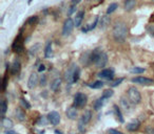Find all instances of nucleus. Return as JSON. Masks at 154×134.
I'll use <instances>...</instances> for the list:
<instances>
[{
    "instance_id": "obj_34",
    "label": "nucleus",
    "mask_w": 154,
    "mask_h": 134,
    "mask_svg": "<svg viewBox=\"0 0 154 134\" xmlns=\"http://www.w3.org/2000/svg\"><path fill=\"white\" fill-rule=\"evenodd\" d=\"M123 78H120V79L116 80V81H114V82L111 83V86H112V87H116V86H118L119 84H120V83L123 82Z\"/></svg>"
},
{
    "instance_id": "obj_33",
    "label": "nucleus",
    "mask_w": 154,
    "mask_h": 134,
    "mask_svg": "<svg viewBox=\"0 0 154 134\" xmlns=\"http://www.w3.org/2000/svg\"><path fill=\"white\" fill-rule=\"evenodd\" d=\"M37 21H38V17H37V16H33V17L29 18L28 23L29 24H36L37 23Z\"/></svg>"
},
{
    "instance_id": "obj_10",
    "label": "nucleus",
    "mask_w": 154,
    "mask_h": 134,
    "mask_svg": "<svg viewBox=\"0 0 154 134\" xmlns=\"http://www.w3.org/2000/svg\"><path fill=\"white\" fill-rule=\"evenodd\" d=\"M38 84V76L37 73H32L28 81V87L30 89H34Z\"/></svg>"
},
{
    "instance_id": "obj_27",
    "label": "nucleus",
    "mask_w": 154,
    "mask_h": 134,
    "mask_svg": "<svg viewBox=\"0 0 154 134\" xmlns=\"http://www.w3.org/2000/svg\"><path fill=\"white\" fill-rule=\"evenodd\" d=\"M114 110H115L116 116H117L118 120L120 122V123H123V122H125V120H123V114H121V112H120V110H119V108L116 106V105L114 106Z\"/></svg>"
},
{
    "instance_id": "obj_11",
    "label": "nucleus",
    "mask_w": 154,
    "mask_h": 134,
    "mask_svg": "<svg viewBox=\"0 0 154 134\" xmlns=\"http://www.w3.org/2000/svg\"><path fill=\"white\" fill-rule=\"evenodd\" d=\"M75 68H76V66L73 64V65H71V67L68 69V71H67V75H66V80H67V82L69 83V85H72V84H73V76H74Z\"/></svg>"
},
{
    "instance_id": "obj_16",
    "label": "nucleus",
    "mask_w": 154,
    "mask_h": 134,
    "mask_svg": "<svg viewBox=\"0 0 154 134\" xmlns=\"http://www.w3.org/2000/svg\"><path fill=\"white\" fill-rule=\"evenodd\" d=\"M110 22H111V20H110V17H109L108 15L102 16L100 21H99V26H100L102 29H106L110 25Z\"/></svg>"
},
{
    "instance_id": "obj_4",
    "label": "nucleus",
    "mask_w": 154,
    "mask_h": 134,
    "mask_svg": "<svg viewBox=\"0 0 154 134\" xmlns=\"http://www.w3.org/2000/svg\"><path fill=\"white\" fill-rule=\"evenodd\" d=\"M74 26H75V22L72 18H68L67 20L64 21L63 23V27H62V35L64 37H67L69 35L72 34V31L74 29Z\"/></svg>"
},
{
    "instance_id": "obj_8",
    "label": "nucleus",
    "mask_w": 154,
    "mask_h": 134,
    "mask_svg": "<svg viewBox=\"0 0 154 134\" xmlns=\"http://www.w3.org/2000/svg\"><path fill=\"white\" fill-rule=\"evenodd\" d=\"M98 76L104 80H108V81H110V80H112L113 76H114V70H113L112 68L102 69V71L98 73Z\"/></svg>"
},
{
    "instance_id": "obj_2",
    "label": "nucleus",
    "mask_w": 154,
    "mask_h": 134,
    "mask_svg": "<svg viewBox=\"0 0 154 134\" xmlns=\"http://www.w3.org/2000/svg\"><path fill=\"white\" fill-rule=\"evenodd\" d=\"M127 95H128L129 102L132 105H138L140 103V101H141L140 92L135 87H130L129 89H128V91H127Z\"/></svg>"
},
{
    "instance_id": "obj_21",
    "label": "nucleus",
    "mask_w": 154,
    "mask_h": 134,
    "mask_svg": "<svg viewBox=\"0 0 154 134\" xmlns=\"http://www.w3.org/2000/svg\"><path fill=\"white\" fill-rule=\"evenodd\" d=\"M52 42H48L46 45V48H44V57L46 58H51L53 52H52Z\"/></svg>"
},
{
    "instance_id": "obj_3",
    "label": "nucleus",
    "mask_w": 154,
    "mask_h": 134,
    "mask_svg": "<svg viewBox=\"0 0 154 134\" xmlns=\"http://www.w3.org/2000/svg\"><path fill=\"white\" fill-rule=\"evenodd\" d=\"M87 101H88V97L84 93L78 92L75 94V96H74L73 106H75L76 108H82V107L86 106Z\"/></svg>"
},
{
    "instance_id": "obj_30",
    "label": "nucleus",
    "mask_w": 154,
    "mask_h": 134,
    "mask_svg": "<svg viewBox=\"0 0 154 134\" xmlns=\"http://www.w3.org/2000/svg\"><path fill=\"white\" fill-rule=\"evenodd\" d=\"M79 76H80V69H79L76 66V68H75V71H74V76H73V83L78 82V80H79Z\"/></svg>"
},
{
    "instance_id": "obj_31",
    "label": "nucleus",
    "mask_w": 154,
    "mask_h": 134,
    "mask_svg": "<svg viewBox=\"0 0 154 134\" xmlns=\"http://www.w3.org/2000/svg\"><path fill=\"white\" fill-rule=\"evenodd\" d=\"M145 71H146V69L143 68V67H133V68H131L132 73H144Z\"/></svg>"
},
{
    "instance_id": "obj_24",
    "label": "nucleus",
    "mask_w": 154,
    "mask_h": 134,
    "mask_svg": "<svg viewBox=\"0 0 154 134\" xmlns=\"http://www.w3.org/2000/svg\"><path fill=\"white\" fill-rule=\"evenodd\" d=\"M88 86L90 87V88H93V89H100L104 86V82L102 81H95L94 83L88 84Z\"/></svg>"
},
{
    "instance_id": "obj_13",
    "label": "nucleus",
    "mask_w": 154,
    "mask_h": 134,
    "mask_svg": "<svg viewBox=\"0 0 154 134\" xmlns=\"http://www.w3.org/2000/svg\"><path fill=\"white\" fill-rule=\"evenodd\" d=\"M61 79L60 78H56V79H54L51 82V84H50V89L52 90V91H57V90L59 89V87L61 86Z\"/></svg>"
},
{
    "instance_id": "obj_45",
    "label": "nucleus",
    "mask_w": 154,
    "mask_h": 134,
    "mask_svg": "<svg viewBox=\"0 0 154 134\" xmlns=\"http://www.w3.org/2000/svg\"><path fill=\"white\" fill-rule=\"evenodd\" d=\"M7 88V76H4L3 79V90Z\"/></svg>"
},
{
    "instance_id": "obj_20",
    "label": "nucleus",
    "mask_w": 154,
    "mask_h": 134,
    "mask_svg": "<svg viewBox=\"0 0 154 134\" xmlns=\"http://www.w3.org/2000/svg\"><path fill=\"white\" fill-rule=\"evenodd\" d=\"M104 102H105V99H104L102 96L95 101L94 104H93V108H94V110L95 111L100 110V109H102V107L104 106Z\"/></svg>"
},
{
    "instance_id": "obj_17",
    "label": "nucleus",
    "mask_w": 154,
    "mask_h": 134,
    "mask_svg": "<svg viewBox=\"0 0 154 134\" xmlns=\"http://www.w3.org/2000/svg\"><path fill=\"white\" fill-rule=\"evenodd\" d=\"M84 10H79V12L76 14V17H75V19H74V22H75V26H76V27L80 26L81 22H82V20H84Z\"/></svg>"
},
{
    "instance_id": "obj_19",
    "label": "nucleus",
    "mask_w": 154,
    "mask_h": 134,
    "mask_svg": "<svg viewBox=\"0 0 154 134\" xmlns=\"http://www.w3.org/2000/svg\"><path fill=\"white\" fill-rule=\"evenodd\" d=\"M91 120H92V112L90 110H87L86 112H84L82 115H81V117H80V120L81 122H84V124L87 125L88 123H90L91 122Z\"/></svg>"
},
{
    "instance_id": "obj_14",
    "label": "nucleus",
    "mask_w": 154,
    "mask_h": 134,
    "mask_svg": "<svg viewBox=\"0 0 154 134\" xmlns=\"http://www.w3.org/2000/svg\"><path fill=\"white\" fill-rule=\"evenodd\" d=\"M136 5V0H125L123 2V8L127 12H131Z\"/></svg>"
},
{
    "instance_id": "obj_35",
    "label": "nucleus",
    "mask_w": 154,
    "mask_h": 134,
    "mask_svg": "<svg viewBox=\"0 0 154 134\" xmlns=\"http://www.w3.org/2000/svg\"><path fill=\"white\" fill-rule=\"evenodd\" d=\"M75 10H76V5H74V4H71L70 8H69V12H68V15H69V16H71V15H72L74 12H75Z\"/></svg>"
},
{
    "instance_id": "obj_5",
    "label": "nucleus",
    "mask_w": 154,
    "mask_h": 134,
    "mask_svg": "<svg viewBox=\"0 0 154 134\" xmlns=\"http://www.w3.org/2000/svg\"><path fill=\"white\" fill-rule=\"evenodd\" d=\"M131 81H132V83L139 84V85H145V86H149V85H153L154 84L153 80L146 78V76H136V78H133Z\"/></svg>"
},
{
    "instance_id": "obj_41",
    "label": "nucleus",
    "mask_w": 154,
    "mask_h": 134,
    "mask_svg": "<svg viewBox=\"0 0 154 134\" xmlns=\"http://www.w3.org/2000/svg\"><path fill=\"white\" fill-rule=\"evenodd\" d=\"M109 134H123V133H121L120 131H117V130H114V129H111V130L109 131Z\"/></svg>"
},
{
    "instance_id": "obj_15",
    "label": "nucleus",
    "mask_w": 154,
    "mask_h": 134,
    "mask_svg": "<svg viewBox=\"0 0 154 134\" xmlns=\"http://www.w3.org/2000/svg\"><path fill=\"white\" fill-rule=\"evenodd\" d=\"M139 122L138 120H133V122H131V123H129V124L127 125V130L130 131V132H135V131H137L138 129H139Z\"/></svg>"
},
{
    "instance_id": "obj_1",
    "label": "nucleus",
    "mask_w": 154,
    "mask_h": 134,
    "mask_svg": "<svg viewBox=\"0 0 154 134\" xmlns=\"http://www.w3.org/2000/svg\"><path fill=\"white\" fill-rule=\"evenodd\" d=\"M113 38L116 42H123L127 38V35H128V27H127V24L125 22H116L113 26Z\"/></svg>"
},
{
    "instance_id": "obj_39",
    "label": "nucleus",
    "mask_w": 154,
    "mask_h": 134,
    "mask_svg": "<svg viewBox=\"0 0 154 134\" xmlns=\"http://www.w3.org/2000/svg\"><path fill=\"white\" fill-rule=\"evenodd\" d=\"M40 85H41V86H46V76H41V79H40Z\"/></svg>"
},
{
    "instance_id": "obj_36",
    "label": "nucleus",
    "mask_w": 154,
    "mask_h": 134,
    "mask_svg": "<svg viewBox=\"0 0 154 134\" xmlns=\"http://www.w3.org/2000/svg\"><path fill=\"white\" fill-rule=\"evenodd\" d=\"M84 126H86V124H84V122H81L80 120H79V122H78V129H79V131H82L84 130Z\"/></svg>"
},
{
    "instance_id": "obj_7",
    "label": "nucleus",
    "mask_w": 154,
    "mask_h": 134,
    "mask_svg": "<svg viewBox=\"0 0 154 134\" xmlns=\"http://www.w3.org/2000/svg\"><path fill=\"white\" fill-rule=\"evenodd\" d=\"M48 120L53 126H56L60 123V114L57 111H51L48 114Z\"/></svg>"
},
{
    "instance_id": "obj_23",
    "label": "nucleus",
    "mask_w": 154,
    "mask_h": 134,
    "mask_svg": "<svg viewBox=\"0 0 154 134\" xmlns=\"http://www.w3.org/2000/svg\"><path fill=\"white\" fill-rule=\"evenodd\" d=\"M15 114H16V117L18 118V120L23 122V120H25V113L23 112L22 109H20V108H17V109L15 110Z\"/></svg>"
},
{
    "instance_id": "obj_28",
    "label": "nucleus",
    "mask_w": 154,
    "mask_h": 134,
    "mask_svg": "<svg viewBox=\"0 0 154 134\" xmlns=\"http://www.w3.org/2000/svg\"><path fill=\"white\" fill-rule=\"evenodd\" d=\"M113 94H114V91H113L112 89H106L105 91H104V93H102V97H104L105 100H107V99H110Z\"/></svg>"
},
{
    "instance_id": "obj_42",
    "label": "nucleus",
    "mask_w": 154,
    "mask_h": 134,
    "mask_svg": "<svg viewBox=\"0 0 154 134\" xmlns=\"http://www.w3.org/2000/svg\"><path fill=\"white\" fill-rule=\"evenodd\" d=\"M148 31H149V33H150L151 35H153L154 36V25H150L149 28H148Z\"/></svg>"
},
{
    "instance_id": "obj_18",
    "label": "nucleus",
    "mask_w": 154,
    "mask_h": 134,
    "mask_svg": "<svg viewBox=\"0 0 154 134\" xmlns=\"http://www.w3.org/2000/svg\"><path fill=\"white\" fill-rule=\"evenodd\" d=\"M20 62L19 61H14V62L12 63V65H11V73L12 75H17L18 72L20 71Z\"/></svg>"
},
{
    "instance_id": "obj_37",
    "label": "nucleus",
    "mask_w": 154,
    "mask_h": 134,
    "mask_svg": "<svg viewBox=\"0 0 154 134\" xmlns=\"http://www.w3.org/2000/svg\"><path fill=\"white\" fill-rule=\"evenodd\" d=\"M39 47V45L37 44V45H35V46H34V47H32L31 49H30V55L31 56H34L36 54V52H37V50H36V49H37V48Z\"/></svg>"
},
{
    "instance_id": "obj_40",
    "label": "nucleus",
    "mask_w": 154,
    "mask_h": 134,
    "mask_svg": "<svg viewBox=\"0 0 154 134\" xmlns=\"http://www.w3.org/2000/svg\"><path fill=\"white\" fill-rule=\"evenodd\" d=\"M146 132H147V134H154V128H152V126H148Z\"/></svg>"
},
{
    "instance_id": "obj_47",
    "label": "nucleus",
    "mask_w": 154,
    "mask_h": 134,
    "mask_svg": "<svg viewBox=\"0 0 154 134\" xmlns=\"http://www.w3.org/2000/svg\"><path fill=\"white\" fill-rule=\"evenodd\" d=\"M152 2H153V3H154V0H152Z\"/></svg>"
},
{
    "instance_id": "obj_46",
    "label": "nucleus",
    "mask_w": 154,
    "mask_h": 134,
    "mask_svg": "<svg viewBox=\"0 0 154 134\" xmlns=\"http://www.w3.org/2000/svg\"><path fill=\"white\" fill-rule=\"evenodd\" d=\"M5 134H17V133L13 130H7V132H5Z\"/></svg>"
},
{
    "instance_id": "obj_44",
    "label": "nucleus",
    "mask_w": 154,
    "mask_h": 134,
    "mask_svg": "<svg viewBox=\"0 0 154 134\" xmlns=\"http://www.w3.org/2000/svg\"><path fill=\"white\" fill-rule=\"evenodd\" d=\"M81 0H72V4H74V5H77V4L80 2Z\"/></svg>"
},
{
    "instance_id": "obj_25",
    "label": "nucleus",
    "mask_w": 154,
    "mask_h": 134,
    "mask_svg": "<svg viewBox=\"0 0 154 134\" xmlns=\"http://www.w3.org/2000/svg\"><path fill=\"white\" fill-rule=\"evenodd\" d=\"M117 8H118V4L115 3V2H114V3H111L108 7V10H107V15H110V14H112V13H114Z\"/></svg>"
},
{
    "instance_id": "obj_22",
    "label": "nucleus",
    "mask_w": 154,
    "mask_h": 134,
    "mask_svg": "<svg viewBox=\"0 0 154 134\" xmlns=\"http://www.w3.org/2000/svg\"><path fill=\"white\" fill-rule=\"evenodd\" d=\"M2 126H3L5 129H10V128H12L14 126V124H13V120H11V118L3 116V118H2Z\"/></svg>"
},
{
    "instance_id": "obj_6",
    "label": "nucleus",
    "mask_w": 154,
    "mask_h": 134,
    "mask_svg": "<svg viewBox=\"0 0 154 134\" xmlns=\"http://www.w3.org/2000/svg\"><path fill=\"white\" fill-rule=\"evenodd\" d=\"M107 63H108V56H107L106 52H102L99 54V56H98V58L96 59L94 64L98 68H102V67H105Z\"/></svg>"
},
{
    "instance_id": "obj_12",
    "label": "nucleus",
    "mask_w": 154,
    "mask_h": 134,
    "mask_svg": "<svg viewBox=\"0 0 154 134\" xmlns=\"http://www.w3.org/2000/svg\"><path fill=\"white\" fill-rule=\"evenodd\" d=\"M66 114H67V116L70 118V120H76L77 117V109L75 106H71L69 107L66 111Z\"/></svg>"
},
{
    "instance_id": "obj_43",
    "label": "nucleus",
    "mask_w": 154,
    "mask_h": 134,
    "mask_svg": "<svg viewBox=\"0 0 154 134\" xmlns=\"http://www.w3.org/2000/svg\"><path fill=\"white\" fill-rule=\"evenodd\" d=\"M44 69H46V67H44V65H43V64H41V65L39 66L38 70H39V71H43V70H44Z\"/></svg>"
},
{
    "instance_id": "obj_26",
    "label": "nucleus",
    "mask_w": 154,
    "mask_h": 134,
    "mask_svg": "<svg viewBox=\"0 0 154 134\" xmlns=\"http://www.w3.org/2000/svg\"><path fill=\"white\" fill-rule=\"evenodd\" d=\"M120 104H121L123 108L126 111H128L130 109V104L131 103L129 102V100H127V99H125V97H121V99H120Z\"/></svg>"
},
{
    "instance_id": "obj_9",
    "label": "nucleus",
    "mask_w": 154,
    "mask_h": 134,
    "mask_svg": "<svg viewBox=\"0 0 154 134\" xmlns=\"http://www.w3.org/2000/svg\"><path fill=\"white\" fill-rule=\"evenodd\" d=\"M12 48H13V50H14L15 52H21L23 50V42H22L21 35H19L17 38H16V40H15L14 43H13Z\"/></svg>"
},
{
    "instance_id": "obj_32",
    "label": "nucleus",
    "mask_w": 154,
    "mask_h": 134,
    "mask_svg": "<svg viewBox=\"0 0 154 134\" xmlns=\"http://www.w3.org/2000/svg\"><path fill=\"white\" fill-rule=\"evenodd\" d=\"M7 101H2V103H1V114L4 115V113L7 112Z\"/></svg>"
},
{
    "instance_id": "obj_38",
    "label": "nucleus",
    "mask_w": 154,
    "mask_h": 134,
    "mask_svg": "<svg viewBox=\"0 0 154 134\" xmlns=\"http://www.w3.org/2000/svg\"><path fill=\"white\" fill-rule=\"evenodd\" d=\"M21 104H22V105H23L27 109H30V108H31V105H30V104H29L28 102L25 100V99H21Z\"/></svg>"
},
{
    "instance_id": "obj_29",
    "label": "nucleus",
    "mask_w": 154,
    "mask_h": 134,
    "mask_svg": "<svg viewBox=\"0 0 154 134\" xmlns=\"http://www.w3.org/2000/svg\"><path fill=\"white\" fill-rule=\"evenodd\" d=\"M100 52H102V50H99V49H94V50H93V52H92V55H91V62L95 63L96 59L98 58V56H99Z\"/></svg>"
}]
</instances>
